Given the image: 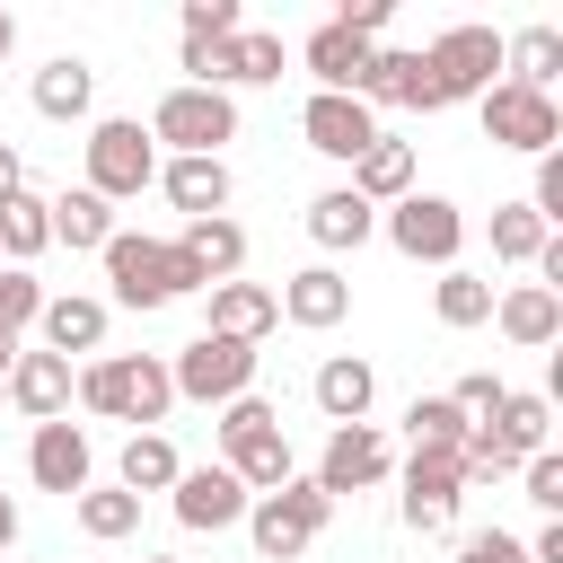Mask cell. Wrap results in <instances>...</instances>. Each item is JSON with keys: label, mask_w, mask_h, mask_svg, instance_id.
Returning <instances> with one entry per match:
<instances>
[{"label": "cell", "mask_w": 563, "mask_h": 563, "mask_svg": "<svg viewBox=\"0 0 563 563\" xmlns=\"http://www.w3.org/2000/svg\"><path fill=\"white\" fill-rule=\"evenodd\" d=\"M273 308H282L290 325L325 334V325H343V317H352V282H343L334 264H308V273H290V282L273 290Z\"/></svg>", "instance_id": "obj_17"}, {"label": "cell", "mask_w": 563, "mask_h": 563, "mask_svg": "<svg viewBox=\"0 0 563 563\" xmlns=\"http://www.w3.org/2000/svg\"><path fill=\"white\" fill-rule=\"evenodd\" d=\"M387 238H396V255H413V264H457L466 220H457V202H440V194H405V202H387Z\"/></svg>", "instance_id": "obj_11"}, {"label": "cell", "mask_w": 563, "mask_h": 563, "mask_svg": "<svg viewBox=\"0 0 563 563\" xmlns=\"http://www.w3.org/2000/svg\"><path fill=\"white\" fill-rule=\"evenodd\" d=\"M18 352H26V343H18V334H0V378L18 369Z\"/></svg>", "instance_id": "obj_46"}, {"label": "cell", "mask_w": 563, "mask_h": 563, "mask_svg": "<svg viewBox=\"0 0 563 563\" xmlns=\"http://www.w3.org/2000/svg\"><path fill=\"white\" fill-rule=\"evenodd\" d=\"M457 563H528V545L510 528H475V537H457Z\"/></svg>", "instance_id": "obj_40"}, {"label": "cell", "mask_w": 563, "mask_h": 563, "mask_svg": "<svg viewBox=\"0 0 563 563\" xmlns=\"http://www.w3.org/2000/svg\"><path fill=\"white\" fill-rule=\"evenodd\" d=\"M528 563H563V528H545V537L528 545Z\"/></svg>", "instance_id": "obj_45"}, {"label": "cell", "mask_w": 563, "mask_h": 563, "mask_svg": "<svg viewBox=\"0 0 563 563\" xmlns=\"http://www.w3.org/2000/svg\"><path fill=\"white\" fill-rule=\"evenodd\" d=\"M343 35H361V44H378V26H387V0H343V18H334Z\"/></svg>", "instance_id": "obj_44"}, {"label": "cell", "mask_w": 563, "mask_h": 563, "mask_svg": "<svg viewBox=\"0 0 563 563\" xmlns=\"http://www.w3.org/2000/svg\"><path fill=\"white\" fill-rule=\"evenodd\" d=\"M422 62H431L440 106H457V97H484V88H493V70H501V35H493V26H449V35L422 44Z\"/></svg>", "instance_id": "obj_9"}, {"label": "cell", "mask_w": 563, "mask_h": 563, "mask_svg": "<svg viewBox=\"0 0 563 563\" xmlns=\"http://www.w3.org/2000/svg\"><path fill=\"white\" fill-rule=\"evenodd\" d=\"M405 431H413V449H466V413H457L449 396H413Z\"/></svg>", "instance_id": "obj_37"}, {"label": "cell", "mask_w": 563, "mask_h": 563, "mask_svg": "<svg viewBox=\"0 0 563 563\" xmlns=\"http://www.w3.org/2000/svg\"><path fill=\"white\" fill-rule=\"evenodd\" d=\"M528 211H537L545 229L563 220V158H537V194H528Z\"/></svg>", "instance_id": "obj_43"}, {"label": "cell", "mask_w": 563, "mask_h": 563, "mask_svg": "<svg viewBox=\"0 0 563 563\" xmlns=\"http://www.w3.org/2000/svg\"><path fill=\"white\" fill-rule=\"evenodd\" d=\"M369 229H378V211H369V202H361L352 185H334V194H317V202H308V238H317L325 255H343V246H361Z\"/></svg>", "instance_id": "obj_27"}, {"label": "cell", "mask_w": 563, "mask_h": 563, "mask_svg": "<svg viewBox=\"0 0 563 563\" xmlns=\"http://www.w3.org/2000/svg\"><path fill=\"white\" fill-rule=\"evenodd\" d=\"M238 79H282V35L238 26V35L220 44V88H238Z\"/></svg>", "instance_id": "obj_34"}, {"label": "cell", "mask_w": 563, "mask_h": 563, "mask_svg": "<svg viewBox=\"0 0 563 563\" xmlns=\"http://www.w3.org/2000/svg\"><path fill=\"white\" fill-rule=\"evenodd\" d=\"M88 88H97V79H88V62H70V53H62V62H44V70H35V114L79 123V114H88Z\"/></svg>", "instance_id": "obj_31"}, {"label": "cell", "mask_w": 563, "mask_h": 563, "mask_svg": "<svg viewBox=\"0 0 563 563\" xmlns=\"http://www.w3.org/2000/svg\"><path fill=\"white\" fill-rule=\"evenodd\" d=\"M9 44H18V18H9V9H0V53H9Z\"/></svg>", "instance_id": "obj_48"}, {"label": "cell", "mask_w": 563, "mask_h": 563, "mask_svg": "<svg viewBox=\"0 0 563 563\" xmlns=\"http://www.w3.org/2000/svg\"><path fill=\"white\" fill-rule=\"evenodd\" d=\"M141 563H176V554H141Z\"/></svg>", "instance_id": "obj_49"}, {"label": "cell", "mask_w": 563, "mask_h": 563, "mask_svg": "<svg viewBox=\"0 0 563 563\" xmlns=\"http://www.w3.org/2000/svg\"><path fill=\"white\" fill-rule=\"evenodd\" d=\"M79 528H88L97 545H123V537L141 528V493H123V484H88V493H79Z\"/></svg>", "instance_id": "obj_32"}, {"label": "cell", "mask_w": 563, "mask_h": 563, "mask_svg": "<svg viewBox=\"0 0 563 563\" xmlns=\"http://www.w3.org/2000/svg\"><path fill=\"white\" fill-rule=\"evenodd\" d=\"M501 70H510V88H537V97H554V70H563V35H554V26L501 35Z\"/></svg>", "instance_id": "obj_28"}, {"label": "cell", "mask_w": 563, "mask_h": 563, "mask_svg": "<svg viewBox=\"0 0 563 563\" xmlns=\"http://www.w3.org/2000/svg\"><path fill=\"white\" fill-rule=\"evenodd\" d=\"M528 501H537V510H563V457H554V449L528 457Z\"/></svg>", "instance_id": "obj_42"}, {"label": "cell", "mask_w": 563, "mask_h": 563, "mask_svg": "<svg viewBox=\"0 0 563 563\" xmlns=\"http://www.w3.org/2000/svg\"><path fill=\"white\" fill-rule=\"evenodd\" d=\"M35 325H44V352H62V361H70V352H97V343H106V299L62 290V299H44Z\"/></svg>", "instance_id": "obj_26"}, {"label": "cell", "mask_w": 563, "mask_h": 563, "mask_svg": "<svg viewBox=\"0 0 563 563\" xmlns=\"http://www.w3.org/2000/svg\"><path fill=\"white\" fill-rule=\"evenodd\" d=\"M361 106L378 114V106H413V114H440V88H431V62L422 53H369V88H361Z\"/></svg>", "instance_id": "obj_18"}, {"label": "cell", "mask_w": 563, "mask_h": 563, "mask_svg": "<svg viewBox=\"0 0 563 563\" xmlns=\"http://www.w3.org/2000/svg\"><path fill=\"white\" fill-rule=\"evenodd\" d=\"M545 238H554V229H545L528 202H493V255H501V264H537Z\"/></svg>", "instance_id": "obj_36"}, {"label": "cell", "mask_w": 563, "mask_h": 563, "mask_svg": "<svg viewBox=\"0 0 563 563\" xmlns=\"http://www.w3.org/2000/svg\"><path fill=\"white\" fill-rule=\"evenodd\" d=\"M158 185H167V202L185 220H220L229 211V158H167Z\"/></svg>", "instance_id": "obj_22"}, {"label": "cell", "mask_w": 563, "mask_h": 563, "mask_svg": "<svg viewBox=\"0 0 563 563\" xmlns=\"http://www.w3.org/2000/svg\"><path fill=\"white\" fill-rule=\"evenodd\" d=\"M431 308H440V325H457V334H466V325H484V317H493V282H484V273H466V264H449V273H440V290H431Z\"/></svg>", "instance_id": "obj_35"}, {"label": "cell", "mask_w": 563, "mask_h": 563, "mask_svg": "<svg viewBox=\"0 0 563 563\" xmlns=\"http://www.w3.org/2000/svg\"><path fill=\"white\" fill-rule=\"evenodd\" d=\"M26 475L44 484V493H62V501H79L88 493V431L62 413V422H35V440H26Z\"/></svg>", "instance_id": "obj_14"}, {"label": "cell", "mask_w": 563, "mask_h": 563, "mask_svg": "<svg viewBox=\"0 0 563 563\" xmlns=\"http://www.w3.org/2000/svg\"><path fill=\"white\" fill-rule=\"evenodd\" d=\"M220 466L246 484V501L273 493V484H290V440H282V413H273L264 396L220 405Z\"/></svg>", "instance_id": "obj_3"}, {"label": "cell", "mask_w": 563, "mask_h": 563, "mask_svg": "<svg viewBox=\"0 0 563 563\" xmlns=\"http://www.w3.org/2000/svg\"><path fill=\"white\" fill-rule=\"evenodd\" d=\"M167 387L194 396V405H238V396H255V352H246V343H220V334H194V343L176 352Z\"/></svg>", "instance_id": "obj_7"}, {"label": "cell", "mask_w": 563, "mask_h": 563, "mask_svg": "<svg viewBox=\"0 0 563 563\" xmlns=\"http://www.w3.org/2000/svg\"><path fill=\"white\" fill-rule=\"evenodd\" d=\"M0 396H9V378H0Z\"/></svg>", "instance_id": "obj_50"}, {"label": "cell", "mask_w": 563, "mask_h": 563, "mask_svg": "<svg viewBox=\"0 0 563 563\" xmlns=\"http://www.w3.org/2000/svg\"><path fill=\"white\" fill-rule=\"evenodd\" d=\"M9 537H18V501L0 493V545H9Z\"/></svg>", "instance_id": "obj_47"}, {"label": "cell", "mask_w": 563, "mask_h": 563, "mask_svg": "<svg viewBox=\"0 0 563 563\" xmlns=\"http://www.w3.org/2000/svg\"><path fill=\"white\" fill-rule=\"evenodd\" d=\"M325 519H334V501L317 493V475H290V484H273V493L246 501V537H255L264 563H299L325 537Z\"/></svg>", "instance_id": "obj_4"}, {"label": "cell", "mask_w": 563, "mask_h": 563, "mask_svg": "<svg viewBox=\"0 0 563 563\" xmlns=\"http://www.w3.org/2000/svg\"><path fill=\"white\" fill-rule=\"evenodd\" d=\"M97 264H106V282H114V308H141V317L194 290V273H185L176 238H141V229H114Z\"/></svg>", "instance_id": "obj_1"}, {"label": "cell", "mask_w": 563, "mask_h": 563, "mask_svg": "<svg viewBox=\"0 0 563 563\" xmlns=\"http://www.w3.org/2000/svg\"><path fill=\"white\" fill-rule=\"evenodd\" d=\"M475 114H484V132H493L501 150H528V158H554V141H563V114H554V97H537V88H510V79H493V88L475 97Z\"/></svg>", "instance_id": "obj_8"}, {"label": "cell", "mask_w": 563, "mask_h": 563, "mask_svg": "<svg viewBox=\"0 0 563 563\" xmlns=\"http://www.w3.org/2000/svg\"><path fill=\"white\" fill-rule=\"evenodd\" d=\"M176 255H185V273H194V290H220V282H238V264H246V229L220 211V220H185L176 229Z\"/></svg>", "instance_id": "obj_16"}, {"label": "cell", "mask_w": 563, "mask_h": 563, "mask_svg": "<svg viewBox=\"0 0 563 563\" xmlns=\"http://www.w3.org/2000/svg\"><path fill=\"white\" fill-rule=\"evenodd\" d=\"M449 405H457V413H466V431H475V422H493V405H501V378H457V387H449Z\"/></svg>", "instance_id": "obj_41"}, {"label": "cell", "mask_w": 563, "mask_h": 563, "mask_svg": "<svg viewBox=\"0 0 563 563\" xmlns=\"http://www.w3.org/2000/svg\"><path fill=\"white\" fill-rule=\"evenodd\" d=\"M457 493H466V457L457 449H413V466H405V528L413 537H440L449 519H457Z\"/></svg>", "instance_id": "obj_10"}, {"label": "cell", "mask_w": 563, "mask_h": 563, "mask_svg": "<svg viewBox=\"0 0 563 563\" xmlns=\"http://www.w3.org/2000/svg\"><path fill=\"white\" fill-rule=\"evenodd\" d=\"M238 26H246L238 0H185V44H229Z\"/></svg>", "instance_id": "obj_39"}, {"label": "cell", "mask_w": 563, "mask_h": 563, "mask_svg": "<svg viewBox=\"0 0 563 563\" xmlns=\"http://www.w3.org/2000/svg\"><path fill=\"white\" fill-rule=\"evenodd\" d=\"M238 132V106L220 88H167L150 114V141H167L176 158H220V141Z\"/></svg>", "instance_id": "obj_6"}, {"label": "cell", "mask_w": 563, "mask_h": 563, "mask_svg": "<svg viewBox=\"0 0 563 563\" xmlns=\"http://www.w3.org/2000/svg\"><path fill=\"white\" fill-rule=\"evenodd\" d=\"M378 475H387L378 422H334V440H325V457H317V493L334 501V493H361V484H378Z\"/></svg>", "instance_id": "obj_15"}, {"label": "cell", "mask_w": 563, "mask_h": 563, "mask_svg": "<svg viewBox=\"0 0 563 563\" xmlns=\"http://www.w3.org/2000/svg\"><path fill=\"white\" fill-rule=\"evenodd\" d=\"M299 132H308L317 158H343V167H352V158L378 141V114H369L361 97H325V88H317V97L299 106Z\"/></svg>", "instance_id": "obj_13"}, {"label": "cell", "mask_w": 563, "mask_h": 563, "mask_svg": "<svg viewBox=\"0 0 563 563\" xmlns=\"http://www.w3.org/2000/svg\"><path fill=\"white\" fill-rule=\"evenodd\" d=\"M167 493H176V528H194V537H220L246 519V484L229 466H185Z\"/></svg>", "instance_id": "obj_12"}, {"label": "cell", "mask_w": 563, "mask_h": 563, "mask_svg": "<svg viewBox=\"0 0 563 563\" xmlns=\"http://www.w3.org/2000/svg\"><path fill=\"white\" fill-rule=\"evenodd\" d=\"M9 405H18L26 422H62V413H70V361H62V352H18Z\"/></svg>", "instance_id": "obj_20"}, {"label": "cell", "mask_w": 563, "mask_h": 563, "mask_svg": "<svg viewBox=\"0 0 563 563\" xmlns=\"http://www.w3.org/2000/svg\"><path fill=\"white\" fill-rule=\"evenodd\" d=\"M369 396H378V378H369V361H352V352H334V361L317 369V413H325V422H361V413H369Z\"/></svg>", "instance_id": "obj_29"}, {"label": "cell", "mask_w": 563, "mask_h": 563, "mask_svg": "<svg viewBox=\"0 0 563 563\" xmlns=\"http://www.w3.org/2000/svg\"><path fill=\"white\" fill-rule=\"evenodd\" d=\"M53 246V220H44V202L18 185V194H0V255L9 264H26V255H44Z\"/></svg>", "instance_id": "obj_33"}, {"label": "cell", "mask_w": 563, "mask_h": 563, "mask_svg": "<svg viewBox=\"0 0 563 563\" xmlns=\"http://www.w3.org/2000/svg\"><path fill=\"white\" fill-rule=\"evenodd\" d=\"M352 194H361L369 211H378V202H405V194H413V141H387V132H378V141L352 158Z\"/></svg>", "instance_id": "obj_25"}, {"label": "cell", "mask_w": 563, "mask_h": 563, "mask_svg": "<svg viewBox=\"0 0 563 563\" xmlns=\"http://www.w3.org/2000/svg\"><path fill=\"white\" fill-rule=\"evenodd\" d=\"M273 325H282V308H273V290H264V282H220V290H211V325H202V334H220V343H246V352H255Z\"/></svg>", "instance_id": "obj_19"}, {"label": "cell", "mask_w": 563, "mask_h": 563, "mask_svg": "<svg viewBox=\"0 0 563 563\" xmlns=\"http://www.w3.org/2000/svg\"><path fill=\"white\" fill-rule=\"evenodd\" d=\"M369 53H378V44L343 35L334 18L308 35V70H317V88H325V97H361V88H369Z\"/></svg>", "instance_id": "obj_21"}, {"label": "cell", "mask_w": 563, "mask_h": 563, "mask_svg": "<svg viewBox=\"0 0 563 563\" xmlns=\"http://www.w3.org/2000/svg\"><path fill=\"white\" fill-rule=\"evenodd\" d=\"M176 475H185V457H176L158 431H132L123 457H114V484H123V493H167Z\"/></svg>", "instance_id": "obj_30"}, {"label": "cell", "mask_w": 563, "mask_h": 563, "mask_svg": "<svg viewBox=\"0 0 563 563\" xmlns=\"http://www.w3.org/2000/svg\"><path fill=\"white\" fill-rule=\"evenodd\" d=\"M44 220H53V246H70V255H106V238H114V202H97L88 185L53 194Z\"/></svg>", "instance_id": "obj_23"}, {"label": "cell", "mask_w": 563, "mask_h": 563, "mask_svg": "<svg viewBox=\"0 0 563 563\" xmlns=\"http://www.w3.org/2000/svg\"><path fill=\"white\" fill-rule=\"evenodd\" d=\"M141 185H158V141H150L141 123L106 114V123L88 132V194H97V202H132Z\"/></svg>", "instance_id": "obj_5"}, {"label": "cell", "mask_w": 563, "mask_h": 563, "mask_svg": "<svg viewBox=\"0 0 563 563\" xmlns=\"http://www.w3.org/2000/svg\"><path fill=\"white\" fill-rule=\"evenodd\" d=\"M79 405L88 413H114V422H158L167 405H176V387H167V369L150 361V352H97L88 369H79Z\"/></svg>", "instance_id": "obj_2"}, {"label": "cell", "mask_w": 563, "mask_h": 563, "mask_svg": "<svg viewBox=\"0 0 563 563\" xmlns=\"http://www.w3.org/2000/svg\"><path fill=\"white\" fill-rule=\"evenodd\" d=\"M44 317V282L26 264H0V334H26Z\"/></svg>", "instance_id": "obj_38"}, {"label": "cell", "mask_w": 563, "mask_h": 563, "mask_svg": "<svg viewBox=\"0 0 563 563\" xmlns=\"http://www.w3.org/2000/svg\"><path fill=\"white\" fill-rule=\"evenodd\" d=\"M493 325H501L519 352H537V343H554V334H563V299H554L545 282H519V290H501V299H493Z\"/></svg>", "instance_id": "obj_24"}]
</instances>
